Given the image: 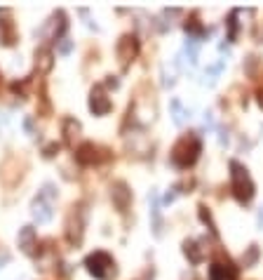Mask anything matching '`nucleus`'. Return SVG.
<instances>
[{"label":"nucleus","instance_id":"f257e3e1","mask_svg":"<svg viewBox=\"0 0 263 280\" xmlns=\"http://www.w3.org/2000/svg\"><path fill=\"white\" fill-rule=\"evenodd\" d=\"M230 189L240 202H249L251 195H254V182H251L249 172H247L238 160L230 163Z\"/></svg>","mask_w":263,"mask_h":280},{"label":"nucleus","instance_id":"f03ea898","mask_svg":"<svg viewBox=\"0 0 263 280\" xmlns=\"http://www.w3.org/2000/svg\"><path fill=\"white\" fill-rule=\"evenodd\" d=\"M197 153H200V139L197 137H184L171 151V163L179 165V167H188L197 160Z\"/></svg>","mask_w":263,"mask_h":280},{"label":"nucleus","instance_id":"7ed1b4c3","mask_svg":"<svg viewBox=\"0 0 263 280\" xmlns=\"http://www.w3.org/2000/svg\"><path fill=\"white\" fill-rule=\"evenodd\" d=\"M85 266L87 271L94 275V278H108L110 271L115 273V268H113V259H110L106 252H94L85 259Z\"/></svg>","mask_w":263,"mask_h":280},{"label":"nucleus","instance_id":"20e7f679","mask_svg":"<svg viewBox=\"0 0 263 280\" xmlns=\"http://www.w3.org/2000/svg\"><path fill=\"white\" fill-rule=\"evenodd\" d=\"M90 111L94 116H106L110 111V99L106 97V92L101 87H94L92 94H90Z\"/></svg>","mask_w":263,"mask_h":280},{"label":"nucleus","instance_id":"39448f33","mask_svg":"<svg viewBox=\"0 0 263 280\" xmlns=\"http://www.w3.org/2000/svg\"><path fill=\"white\" fill-rule=\"evenodd\" d=\"M136 52H139V43H136L134 36H123L120 43H118V59L123 64H129V59H134Z\"/></svg>","mask_w":263,"mask_h":280},{"label":"nucleus","instance_id":"423d86ee","mask_svg":"<svg viewBox=\"0 0 263 280\" xmlns=\"http://www.w3.org/2000/svg\"><path fill=\"white\" fill-rule=\"evenodd\" d=\"M31 214L33 219L38 221V224H49L52 221V217H54V210H52V202L43 200V198H36L31 205Z\"/></svg>","mask_w":263,"mask_h":280},{"label":"nucleus","instance_id":"0eeeda50","mask_svg":"<svg viewBox=\"0 0 263 280\" xmlns=\"http://www.w3.org/2000/svg\"><path fill=\"white\" fill-rule=\"evenodd\" d=\"M110 198H113V202H115L118 210L125 212V210L129 207V200H132V191L127 189V184L118 182V184H113V189H110Z\"/></svg>","mask_w":263,"mask_h":280},{"label":"nucleus","instance_id":"6e6552de","mask_svg":"<svg viewBox=\"0 0 263 280\" xmlns=\"http://www.w3.org/2000/svg\"><path fill=\"white\" fill-rule=\"evenodd\" d=\"M19 247L24 254H36V247H38V238H36V231L31 226H24L19 231Z\"/></svg>","mask_w":263,"mask_h":280},{"label":"nucleus","instance_id":"1a4fd4ad","mask_svg":"<svg viewBox=\"0 0 263 280\" xmlns=\"http://www.w3.org/2000/svg\"><path fill=\"white\" fill-rule=\"evenodd\" d=\"M169 111H171V120H174L177 128H184L186 122L190 120V109H186L184 104H181V99H171Z\"/></svg>","mask_w":263,"mask_h":280},{"label":"nucleus","instance_id":"9d476101","mask_svg":"<svg viewBox=\"0 0 263 280\" xmlns=\"http://www.w3.org/2000/svg\"><path fill=\"white\" fill-rule=\"evenodd\" d=\"M36 66L40 73H49L52 66H54V55H52V49L49 47H40L36 49Z\"/></svg>","mask_w":263,"mask_h":280},{"label":"nucleus","instance_id":"9b49d317","mask_svg":"<svg viewBox=\"0 0 263 280\" xmlns=\"http://www.w3.org/2000/svg\"><path fill=\"white\" fill-rule=\"evenodd\" d=\"M75 160H78V163H82V165L97 163V160H99L97 146H94V144H82V146L78 148V153H75Z\"/></svg>","mask_w":263,"mask_h":280},{"label":"nucleus","instance_id":"f8f14e48","mask_svg":"<svg viewBox=\"0 0 263 280\" xmlns=\"http://www.w3.org/2000/svg\"><path fill=\"white\" fill-rule=\"evenodd\" d=\"M148 202H151V214H153V233L160 236L162 233V219H160V205H158V193L155 191L148 193Z\"/></svg>","mask_w":263,"mask_h":280},{"label":"nucleus","instance_id":"ddd939ff","mask_svg":"<svg viewBox=\"0 0 263 280\" xmlns=\"http://www.w3.org/2000/svg\"><path fill=\"white\" fill-rule=\"evenodd\" d=\"M80 130L82 128H80V122L75 120V118H66V120H64V137H66V144H75Z\"/></svg>","mask_w":263,"mask_h":280},{"label":"nucleus","instance_id":"4468645a","mask_svg":"<svg viewBox=\"0 0 263 280\" xmlns=\"http://www.w3.org/2000/svg\"><path fill=\"white\" fill-rule=\"evenodd\" d=\"M82 226H85V217H80L78 221L71 219V224H68V240L73 245H78L82 240Z\"/></svg>","mask_w":263,"mask_h":280},{"label":"nucleus","instance_id":"2eb2a0df","mask_svg":"<svg viewBox=\"0 0 263 280\" xmlns=\"http://www.w3.org/2000/svg\"><path fill=\"white\" fill-rule=\"evenodd\" d=\"M184 57L188 61L190 66H195L197 64V38H188L184 45Z\"/></svg>","mask_w":263,"mask_h":280},{"label":"nucleus","instance_id":"dca6fc26","mask_svg":"<svg viewBox=\"0 0 263 280\" xmlns=\"http://www.w3.org/2000/svg\"><path fill=\"white\" fill-rule=\"evenodd\" d=\"M0 43H3V45H12L14 43L12 24H10L7 19H3V21H0Z\"/></svg>","mask_w":263,"mask_h":280},{"label":"nucleus","instance_id":"f3484780","mask_svg":"<svg viewBox=\"0 0 263 280\" xmlns=\"http://www.w3.org/2000/svg\"><path fill=\"white\" fill-rule=\"evenodd\" d=\"M212 280H235V273L226 271L221 264H214V266H212Z\"/></svg>","mask_w":263,"mask_h":280},{"label":"nucleus","instance_id":"a211bd4d","mask_svg":"<svg viewBox=\"0 0 263 280\" xmlns=\"http://www.w3.org/2000/svg\"><path fill=\"white\" fill-rule=\"evenodd\" d=\"M223 66H226V61H223V59H219V61H216V64H212V66H209L207 71H204V75H209V83H214V80H216V75H219L221 71H223Z\"/></svg>","mask_w":263,"mask_h":280},{"label":"nucleus","instance_id":"6ab92c4d","mask_svg":"<svg viewBox=\"0 0 263 280\" xmlns=\"http://www.w3.org/2000/svg\"><path fill=\"white\" fill-rule=\"evenodd\" d=\"M184 250H186V254L190 257V262H193V264H197V262H200V259H202V254H200V252H195V243H193V240H186Z\"/></svg>","mask_w":263,"mask_h":280},{"label":"nucleus","instance_id":"aec40b11","mask_svg":"<svg viewBox=\"0 0 263 280\" xmlns=\"http://www.w3.org/2000/svg\"><path fill=\"white\" fill-rule=\"evenodd\" d=\"M38 198H43V200H47V202H52L56 198V189L52 186V184H45L43 186V191L38 193Z\"/></svg>","mask_w":263,"mask_h":280},{"label":"nucleus","instance_id":"412c9836","mask_svg":"<svg viewBox=\"0 0 263 280\" xmlns=\"http://www.w3.org/2000/svg\"><path fill=\"white\" fill-rule=\"evenodd\" d=\"M71 49H73V43H71L68 38H62V40H59V52H62V55H68Z\"/></svg>","mask_w":263,"mask_h":280},{"label":"nucleus","instance_id":"4be33fe9","mask_svg":"<svg viewBox=\"0 0 263 280\" xmlns=\"http://www.w3.org/2000/svg\"><path fill=\"white\" fill-rule=\"evenodd\" d=\"M202 125H204V128H214L216 122H214V113H212V111H207V113H204V116H202Z\"/></svg>","mask_w":263,"mask_h":280},{"label":"nucleus","instance_id":"5701e85b","mask_svg":"<svg viewBox=\"0 0 263 280\" xmlns=\"http://www.w3.org/2000/svg\"><path fill=\"white\" fill-rule=\"evenodd\" d=\"M54 151H59V146H56V144H49V146L45 148V156H47V158H52V156H54Z\"/></svg>","mask_w":263,"mask_h":280},{"label":"nucleus","instance_id":"b1692460","mask_svg":"<svg viewBox=\"0 0 263 280\" xmlns=\"http://www.w3.org/2000/svg\"><path fill=\"white\" fill-rule=\"evenodd\" d=\"M24 130L28 134H33V118H26V120H24Z\"/></svg>","mask_w":263,"mask_h":280},{"label":"nucleus","instance_id":"393cba45","mask_svg":"<svg viewBox=\"0 0 263 280\" xmlns=\"http://www.w3.org/2000/svg\"><path fill=\"white\" fill-rule=\"evenodd\" d=\"M221 137H219V141H221V146H226V144H228V134H226V130H221Z\"/></svg>","mask_w":263,"mask_h":280},{"label":"nucleus","instance_id":"a878e982","mask_svg":"<svg viewBox=\"0 0 263 280\" xmlns=\"http://www.w3.org/2000/svg\"><path fill=\"white\" fill-rule=\"evenodd\" d=\"M254 259H256V247H251V252H249V257L245 259V264H251Z\"/></svg>","mask_w":263,"mask_h":280},{"label":"nucleus","instance_id":"bb28decb","mask_svg":"<svg viewBox=\"0 0 263 280\" xmlns=\"http://www.w3.org/2000/svg\"><path fill=\"white\" fill-rule=\"evenodd\" d=\"M256 224H258V228H263V207L258 210V217H256Z\"/></svg>","mask_w":263,"mask_h":280},{"label":"nucleus","instance_id":"cd10ccee","mask_svg":"<svg viewBox=\"0 0 263 280\" xmlns=\"http://www.w3.org/2000/svg\"><path fill=\"white\" fill-rule=\"evenodd\" d=\"M108 87H118V80L115 78H108V83H106Z\"/></svg>","mask_w":263,"mask_h":280}]
</instances>
